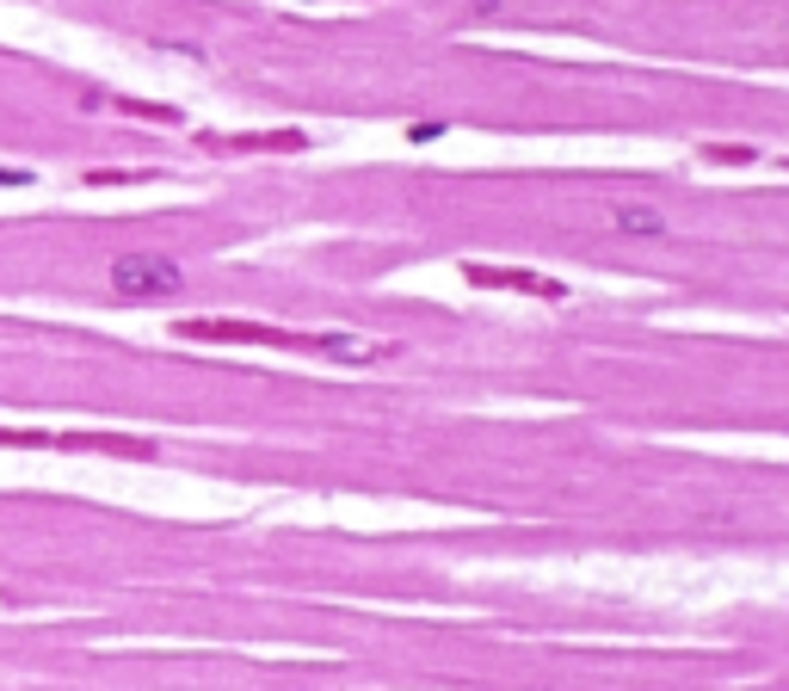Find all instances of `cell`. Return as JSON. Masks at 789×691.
I'll list each match as a JSON object with an SVG mask.
<instances>
[{
	"label": "cell",
	"instance_id": "cell-5",
	"mask_svg": "<svg viewBox=\"0 0 789 691\" xmlns=\"http://www.w3.org/2000/svg\"><path fill=\"white\" fill-rule=\"evenodd\" d=\"M703 155H710V161H753V149H746V142H741V149H734V142H710Z\"/></svg>",
	"mask_w": 789,
	"mask_h": 691
},
{
	"label": "cell",
	"instance_id": "cell-1",
	"mask_svg": "<svg viewBox=\"0 0 789 691\" xmlns=\"http://www.w3.org/2000/svg\"><path fill=\"white\" fill-rule=\"evenodd\" d=\"M186 284V266L167 253H118L111 260V290L124 303H149V297H173Z\"/></svg>",
	"mask_w": 789,
	"mask_h": 691
},
{
	"label": "cell",
	"instance_id": "cell-2",
	"mask_svg": "<svg viewBox=\"0 0 789 691\" xmlns=\"http://www.w3.org/2000/svg\"><path fill=\"white\" fill-rule=\"evenodd\" d=\"M204 149H222V155H265V149H284V155H296L303 149V130H241V136H222V130H204Z\"/></svg>",
	"mask_w": 789,
	"mask_h": 691
},
{
	"label": "cell",
	"instance_id": "cell-3",
	"mask_svg": "<svg viewBox=\"0 0 789 691\" xmlns=\"http://www.w3.org/2000/svg\"><path fill=\"white\" fill-rule=\"evenodd\" d=\"M469 284H487V290H530V297H561L556 278H543V272H518V266H463Z\"/></svg>",
	"mask_w": 789,
	"mask_h": 691
},
{
	"label": "cell",
	"instance_id": "cell-4",
	"mask_svg": "<svg viewBox=\"0 0 789 691\" xmlns=\"http://www.w3.org/2000/svg\"><path fill=\"white\" fill-rule=\"evenodd\" d=\"M611 222H617L623 235H666V217L654 205H617L611 210Z\"/></svg>",
	"mask_w": 789,
	"mask_h": 691
},
{
	"label": "cell",
	"instance_id": "cell-6",
	"mask_svg": "<svg viewBox=\"0 0 789 691\" xmlns=\"http://www.w3.org/2000/svg\"><path fill=\"white\" fill-rule=\"evenodd\" d=\"M0 445H56V439H44V432H0Z\"/></svg>",
	"mask_w": 789,
	"mask_h": 691
}]
</instances>
